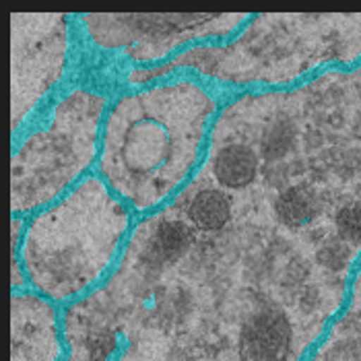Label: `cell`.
Returning <instances> with one entry per match:
<instances>
[{
    "label": "cell",
    "instance_id": "obj_8",
    "mask_svg": "<svg viewBox=\"0 0 361 361\" xmlns=\"http://www.w3.org/2000/svg\"><path fill=\"white\" fill-rule=\"evenodd\" d=\"M62 314L54 302L33 291L11 298V361H64Z\"/></svg>",
    "mask_w": 361,
    "mask_h": 361
},
{
    "label": "cell",
    "instance_id": "obj_5",
    "mask_svg": "<svg viewBox=\"0 0 361 361\" xmlns=\"http://www.w3.org/2000/svg\"><path fill=\"white\" fill-rule=\"evenodd\" d=\"M108 93L73 85L54 102L46 122L19 140L11 159V211L23 217L68 195L97 159Z\"/></svg>",
    "mask_w": 361,
    "mask_h": 361
},
{
    "label": "cell",
    "instance_id": "obj_2",
    "mask_svg": "<svg viewBox=\"0 0 361 361\" xmlns=\"http://www.w3.org/2000/svg\"><path fill=\"white\" fill-rule=\"evenodd\" d=\"M221 102L192 77L118 95L106 114L99 178L135 213L161 209L195 176Z\"/></svg>",
    "mask_w": 361,
    "mask_h": 361
},
{
    "label": "cell",
    "instance_id": "obj_7",
    "mask_svg": "<svg viewBox=\"0 0 361 361\" xmlns=\"http://www.w3.org/2000/svg\"><path fill=\"white\" fill-rule=\"evenodd\" d=\"M71 17L13 13L11 17V128L13 137L64 79L71 56Z\"/></svg>",
    "mask_w": 361,
    "mask_h": 361
},
{
    "label": "cell",
    "instance_id": "obj_4",
    "mask_svg": "<svg viewBox=\"0 0 361 361\" xmlns=\"http://www.w3.org/2000/svg\"><path fill=\"white\" fill-rule=\"evenodd\" d=\"M130 225V207L99 176L85 178L29 219L21 244L27 283L54 304L81 300L122 254Z\"/></svg>",
    "mask_w": 361,
    "mask_h": 361
},
{
    "label": "cell",
    "instance_id": "obj_9",
    "mask_svg": "<svg viewBox=\"0 0 361 361\" xmlns=\"http://www.w3.org/2000/svg\"><path fill=\"white\" fill-rule=\"evenodd\" d=\"M307 361H361V264L351 281L347 307L334 318Z\"/></svg>",
    "mask_w": 361,
    "mask_h": 361
},
{
    "label": "cell",
    "instance_id": "obj_3",
    "mask_svg": "<svg viewBox=\"0 0 361 361\" xmlns=\"http://www.w3.org/2000/svg\"><path fill=\"white\" fill-rule=\"evenodd\" d=\"M361 60V15H256L225 44H198L159 66L133 68L128 85L190 71L231 87L291 85L324 64Z\"/></svg>",
    "mask_w": 361,
    "mask_h": 361
},
{
    "label": "cell",
    "instance_id": "obj_1",
    "mask_svg": "<svg viewBox=\"0 0 361 361\" xmlns=\"http://www.w3.org/2000/svg\"><path fill=\"white\" fill-rule=\"evenodd\" d=\"M360 256L361 66L233 93L195 176L64 307V361H307Z\"/></svg>",
    "mask_w": 361,
    "mask_h": 361
},
{
    "label": "cell",
    "instance_id": "obj_6",
    "mask_svg": "<svg viewBox=\"0 0 361 361\" xmlns=\"http://www.w3.org/2000/svg\"><path fill=\"white\" fill-rule=\"evenodd\" d=\"M252 17L248 13L204 15V13H159V15H83L87 39L104 52H118L137 68L159 66L178 48L202 39H223L238 33Z\"/></svg>",
    "mask_w": 361,
    "mask_h": 361
}]
</instances>
